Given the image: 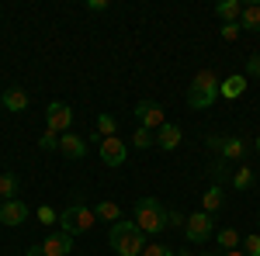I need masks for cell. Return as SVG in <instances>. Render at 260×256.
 <instances>
[{
    "label": "cell",
    "mask_w": 260,
    "mask_h": 256,
    "mask_svg": "<svg viewBox=\"0 0 260 256\" xmlns=\"http://www.w3.org/2000/svg\"><path fill=\"white\" fill-rule=\"evenodd\" d=\"M215 242H219L222 249L229 253V249H236V246H243V236L236 232V229H219V232H215Z\"/></svg>",
    "instance_id": "20"
},
{
    "label": "cell",
    "mask_w": 260,
    "mask_h": 256,
    "mask_svg": "<svg viewBox=\"0 0 260 256\" xmlns=\"http://www.w3.org/2000/svg\"><path fill=\"white\" fill-rule=\"evenodd\" d=\"M94 215H98L101 222H111V225H115V222H121V208L115 201H98V204H94Z\"/></svg>",
    "instance_id": "19"
},
{
    "label": "cell",
    "mask_w": 260,
    "mask_h": 256,
    "mask_svg": "<svg viewBox=\"0 0 260 256\" xmlns=\"http://www.w3.org/2000/svg\"><path fill=\"white\" fill-rule=\"evenodd\" d=\"M0 204H4V201H0Z\"/></svg>",
    "instance_id": "40"
},
{
    "label": "cell",
    "mask_w": 260,
    "mask_h": 256,
    "mask_svg": "<svg viewBox=\"0 0 260 256\" xmlns=\"http://www.w3.org/2000/svg\"><path fill=\"white\" fill-rule=\"evenodd\" d=\"M108 242H111V249L118 256H142L146 249V232H142L136 222H115L111 225V232H108Z\"/></svg>",
    "instance_id": "1"
},
{
    "label": "cell",
    "mask_w": 260,
    "mask_h": 256,
    "mask_svg": "<svg viewBox=\"0 0 260 256\" xmlns=\"http://www.w3.org/2000/svg\"><path fill=\"white\" fill-rule=\"evenodd\" d=\"M39 145H42V149H45V153H59V135L45 128V135L39 138Z\"/></svg>",
    "instance_id": "26"
},
{
    "label": "cell",
    "mask_w": 260,
    "mask_h": 256,
    "mask_svg": "<svg viewBox=\"0 0 260 256\" xmlns=\"http://www.w3.org/2000/svg\"><path fill=\"white\" fill-rule=\"evenodd\" d=\"M243 94H246V73H233V77H225L219 83V97H225V100H236Z\"/></svg>",
    "instance_id": "12"
},
{
    "label": "cell",
    "mask_w": 260,
    "mask_h": 256,
    "mask_svg": "<svg viewBox=\"0 0 260 256\" xmlns=\"http://www.w3.org/2000/svg\"><path fill=\"white\" fill-rule=\"evenodd\" d=\"M70 125H73V107L62 104V100H52V104L45 107V128L56 132V135H66Z\"/></svg>",
    "instance_id": "6"
},
{
    "label": "cell",
    "mask_w": 260,
    "mask_h": 256,
    "mask_svg": "<svg viewBox=\"0 0 260 256\" xmlns=\"http://www.w3.org/2000/svg\"><path fill=\"white\" fill-rule=\"evenodd\" d=\"M132 145H136V149H149V145H156V132H149V128H136Z\"/></svg>",
    "instance_id": "24"
},
{
    "label": "cell",
    "mask_w": 260,
    "mask_h": 256,
    "mask_svg": "<svg viewBox=\"0 0 260 256\" xmlns=\"http://www.w3.org/2000/svg\"><path fill=\"white\" fill-rule=\"evenodd\" d=\"M180 138H184V135H180V128L167 121V125H163L160 132H156V145H160L163 153H174V149L180 145Z\"/></svg>",
    "instance_id": "13"
},
{
    "label": "cell",
    "mask_w": 260,
    "mask_h": 256,
    "mask_svg": "<svg viewBox=\"0 0 260 256\" xmlns=\"http://www.w3.org/2000/svg\"><path fill=\"white\" fill-rule=\"evenodd\" d=\"M177 256H194V253H187V249H184V253H177Z\"/></svg>",
    "instance_id": "38"
},
{
    "label": "cell",
    "mask_w": 260,
    "mask_h": 256,
    "mask_svg": "<svg viewBox=\"0 0 260 256\" xmlns=\"http://www.w3.org/2000/svg\"><path fill=\"white\" fill-rule=\"evenodd\" d=\"M28 215H31V211H28V204H24V201H18V197L0 204V222H4V225H11V229L24 225V222H28Z\"/></svg>",
    "instance_id": "9"
},
{
    "label": "cell",
    "mask_w": 260,
    "mask_h": 256,
    "mask_svg": "<svg viewBox=\"0 0 260 256\" xmlns=\"http://www.w3.org/2000/svg\"><path fill=\"white\" fill-rule=\"evenodd\" d=\"M253 149H257V153H260V135H257V142H253Z\"/></svg>",
    "instance_id": "37"
},
{
    "label": "cell",
    "mask_w": 260,
    "mask_h": 256,
    "mask_svg": "<svg viewBox=\"0 0 260 256\" xmlns=\"http://www.w3.org/2000/svg\"><path fill=\"white\" fill-rule=\"evenodd\" d=\"M87 149H90V145H87V138H83V135H73V132L59 135V153L66 159H83V156H87Z\"/></svg>",
    "instance_id": "10"
},
{
    "label": "cell",
    "mask_w": 260,
    "mask_h": 256,
    "mask_svg": "<svg viewBox=\"0 0 260 256\" xmlns=\"http://www.w3.org/2000/svg\"><path fill=\"white\" fill-rule=\"evenodd\" d=\"M98 156H101L104 166H125V159H128V145H125L118 135L101 138V142H98Z\"/></svg>",
    "instance_id": "7"
},
{
    "label": "cell",
    "mask_w": 260,
    "mask_h": 256,
    "mask_svg": "<svg viewBox=\"0 0 260 256\" xmlns=\"http://www.w3.org/2000/svg\"><path fill=\"white\" fill-rule=\"evenodd\" d=\"M94 222H98L94 208H87L83 201H73L70 208H62V211H59V229L66 232V236H83V232H90Z\"/></svg>",
    "instance_id": "4"
},
{
    "label": "cell",
    "mask_w": 260,
    "mask_h": 256,
    "mask_svg": "<svg viewBox=\"0 0 260 256\" xmlns=\"http://www.w3.org/2000/svg\"><path fill=\"white\" fill-rule=\"evenodd\" d=\"M184 236H187V242H208V239L215 236V218L205 215V211H194V215H187Z\"/></svg>",
    "instance_id": "5"
},
{
    "label": "cell",
    "mask_w": 260,
    "mask_h": 256,
    "mask_svg": "<svg viewBox=\"0 0 260 256\" xmlns=\"http://www.w3.org/2000/svg\"><path fill=\"white\" fill-rule=\"evenodd\" d=\"M136 225H139L146 236H156L167 229V208H163L156 197H139L136 201Z\"/></svg>",
    "instance_id": "3"
},
{
    "label": "cell",
    "mask_w": 260,
    "mask_h": 256,
    "mask_svg": "<svg viewBox=\"0 0 260 256\" xmlns=\"http://www.w3.org/2000/svg\"><path fill=\"white\" fill-rule=\"evenodd\" d=\"M42 253L45 256H66V253H73V236H66V232H52V236L42 242Z\"/></svg>",
    "instance_id": "11"
},
{
    "label": "cell",
    "mask_w": 260,
    "mask_h": 256,
    "mask_svg": "<svg viewBox=\"0 0 260 256\" xmlns=\"http://www.w3.org/2000/svg\"><path fill=\"white\" fill-rule=\"evenodd\" d=\"M222 142H225V135H208V149L222 153Z\"/></svg>",
    "instance_id": "34"
},
{
    "label": "cell",
    "mask_w": 260,
    "mask_h": 256,
    "mask_svg": "<svg viewBox=\"0 0 260 256\" xmlns=\"http://www.w3.org/2000/svg\"><path fill=\"white\" fill-rule=\"evenodd\" d=\"M222 204H225V191H222L219 184H212V187L201 194V211H205V215H215Z\"/></svg>",
    "instance_id": "14"
},
{
    "label": "cell",
    "mask_w": 260,
    "mask_h": 256,
    "mask_svg": "<svg viewBox=\"0 0 260 256\" xmlns=\"http://www.w3.org/2000/svg\"><path fill=\"white\" fill-rule=\"evenodd\" d=\"M240 28H246V31H257V35H260V4H243Z\"/></svg>",
    "instance_id": "18"
},
{
    "label": "cell",
    "mask_w": 260,
    "mask_h": 256,
    "mask_svg": "<svg viewBox=\"0 0 260 256\" xmlns=\"http://www.w3.org/2000/svg\"><path fill=\"white\" fill-rule=\"evenodd\" d=\"M215 14L222 18V24H240V18H243V4H240V0H222L219 7H215Z\"/></svg>",
    "instance_id": "16"
},
{
    "label": "cell",
    "mask_w": 260,
    "mask_h": 256,
    "mask_svg": "<svg viewBox=\"0 0 260 256\" xmlns=\"http://www.w3.org/2000/svg\"><path fill=\"white\" fill-rule=\"evenodd\" d=\"M222 256H246L243 249H229V253H222Z\"/></svg>",
    "instance_id": "36"
},
{
    "label": "cell",
    "mask_w": 260,
    "mask_h": 256,
    "mask_svg": "<svg viewBox=\"0 0 260 256\" xmlns=\"http://www.w3.org/2000/svg\"><path fill=\"white\" fill-rule=\"evenodd\" d=\"M246 77H257L260 80V52H253V56L246 59Z\"/></svg>",
    "instance_id": "32"
},
{
    "label": "cell",
    "mask_w": 260,
    "mask_h": 256,
    "mask_svg": "<svg viewBox=\"0 0 260 256\" xmlns=\"http://www.w3.org/2000/svg\"><path fill=\"white\" fill-rule=\"evenodd\" d=\"M39 222H42V225H52V222H59V211H52L49 204H42V208H39Z\"/></svg>",
    "instance_id": "28"
},
{
    "label": "cell",
    "mask_w": 260,
    "mask_h": 256,
    "mask_svg": "<svg viewBox=\"0 0 260 256\" xmlns=\"http://www.w3.org/2000/svg\"><path fill=\"white\" fill-rule=\"evenodd\" d=\"M257 222H260V215H257Z\"/></svg>",
    "instance_id": "39"
},
{
    "label": "cell",
    "mask_w": 260,
    "mask_h": 256,
    "mask_svg": "<svg viewBox=\"0 0 260 256\" xmlns=\"http://www.w3.org/2000/svg\"><path fill=\"white\" fill-rule=\"evenodd\" d=\"M142 256H174V249H170V246H160V242H153V246L142 249Z\"/></svg>",
    "instance_id": "29"
},
{
    "label": "cell",
    "mask_w": 260,
    "mask_h": 256,
    "mask_svg": "<svg viewBox=\"0 0 260 256\" xmlns=\"http://www.w3.org/2000/svg\"><path fill=\"white\" fill-rule=\"evenodd\" d=\"M219 83L222 80L212 73V69H201L198 77L191 80V87H187V104L194 107V111H208L215 100H219Z\"/></svg>",
    "instance_id": "2"
},
{
    "label": "cell",
    "mask_w": 260,
    "mask_h": 256,
    "mask_svg": "<svg viewBox=\"0 0 260 256\" xmlns=\"http://www.w3.org/2000/svg\"><path fill=\"white\" fill-rule=\"evenodd\" d=\"M250 187H253V170L250 166H240L233 173V191H250Z\"/></svg>",
    "instance_id": "22"
},
{
    "label": "cell",
    "mask_w": 260,
    "mask_h": 256,
    "mask_svg": "<svg viewBox=\"0 0 260 256\" xmlns=\"http://www.w3.org/2000/svg\"><path fill=\"white\" fill-rule=\"evenodd\" d=\"M24 256H45V253H42V246H31V249H28Z\"/></svg>",
    "instance_id": "35"
},
{
    "label": "cell",
    "mask_w": 260,
    "mask_h": 256,
    "mask_svg": "<svg viewBox=\"0 0 260 256\" xmlns=\"http://www.w3.org/2000/svg\"><path fill=\"white\" fill-rule=\"evenodd\" d=\"M136 118H139V128H149V132H160L167 125V115L156 100H139L136 104Z\"/></svg>",
    "instance_id": "8"
},
{
    "label": "cell",
    "mask_w": 260,
    "mask_h": 256,
    "mask_svg": "<svg viewBox=\"0 0 260 256\" xmlns=\"http://www.w3.org/2000/svg\"><path fill=\"white\" fill-rule=\"evenodd\" d=\"M240 31H243L240 24H222V28H219V35L225 42H236V39H240Z\"/></svg>",
    "instance_id": "30"
},
{
    "label": "cell",
    "mask_w": 260,
    "mask_h": 256,
    "mask_svg": "<svg viewBox=\"0 0 260 256\" xmlns=\"http://www.w3.org/2000/svg\"><path fill=\"white\" fill-rule=\"evenodd\" d=\"M98 132H101V138L118 135V121L111 118V115H98Z\"/></svg>",
    "instance_id": "23"
},
{
    "label": "cell",
    "mask_w": 260,
    "mask_h": 256,
    "mask_svg": "<svg viewBox=\"0 0 260 256\" xmlns=\"http://www.w3.org/2000/svg\"><path fill=\"white\" fill-rule=\"evenodd\" d=\"M246 156V142H243V138H225V142H222V153H219V159H225V163H229V159H243Z\"/></svg>",
    "instance_id": "17"
},
{
    "label": "cell",
    "mask_w": 260,
    "mask_h": 256,
    "mask_svg": "<svg viewBox=\"0 0 260 256\" xmlns=\"http://www.w3.org/2000/svg\"><path fill=\"white\" fill-rule=\"evenodd\" d=\"M212 177H215V184H233V170H229V166H225V159H215V163H212Z\"/></svg>",
    "instance_id": "25"
},
{
    "label": "cell",
    "mask_w": 260,
    "mask_h": 256,
    "mask_svg": "<svg viewBox=\"0 0 260 256\" xmlns=\"http://www.w3.org/2000/svg\"><path fill=\"white\" fill-rule=\"evenodd\" d=\"M184 229L187 225V215H180V211H167V229Z\"/></svg>",
    "instance_id": "31"
},
{
    "label": "cell",
    "mask_w": 260,
    "mask_h": 256,
    "mask_svg": "<svg viewBox=\"0 0 260 256\" xmlns=\"http://www.w3.org/2000/svg\"><path fill=\"white\" fill-rule=\"evenodd\" d=\"M14 194H18V177L0 173V201H14Z\"/></svg>",
    "instance_id": "21"
},
{
    "label": "cell",
    "mask_w": 260,
    "mask_h": 256,
    "mask_svg": "<svg viewBox=\"0 0 260 256\" xmlns=\"http://www.w3.org/2000/svg\"><path fill=\"white\" fill-rule=\"evenodd\" d=\"M0 104L7 107V111H28V94L21 90V87H11V90H4V97H0Z\"/></svg>",
    "instance_id": "15"
},
{
    "label": "cell",
    "mask_w": 260,
    "mask_h": 256,
    "mask_svg": "<svg viewBox=\"0 0 260 256\" xmlns=\"http://www.w3.org/2000/svg\"><path fill=\"white\" fill-rule=\"evenodd\" d=\"M243 253L246 256H260V232H253V236L243 239Z\"/></svg>",
    "instance_id": "27"
},
{
    "label": "cell",
    "mask_w": 260,
    "mask_h": 256,
    "mask_svg": "<svg viewBox=\"0 0 260 256\" xmlns=\"http://www.w3.org/2000/svg\"><path fill=\"white\" fill-rule=\"evenodd\" d=\"M108 7H111L108 0H87V11H90V14H104Z\"/></svg>",
    "instance_id": "33"
}]
</instances>
